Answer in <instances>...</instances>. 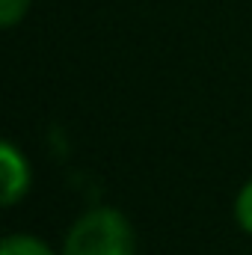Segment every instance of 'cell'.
<instances>
[{"mask_svg": "<svg viewBox=\"0 0 252 255\" xmlns=\"http://www.w3.org/2000/svg\"><path fill=\"white\" fill-rule=\"evenodd\" d=\"M60 255H136V229L125 211L95 205L68 226Z\"/></svg>", "mask_w": 252, "mask_h": 255, "instance_id": "6da1fadb", "label": "cell"}, {"mask_svg": "<svg viewBox=\"0 0 252 255\" xmlns=\"http://www.w3.org/2000/svg\"><path fill=\"white\" fill-rule=\"evenodd\" d=\"M0 172H3V196H0V205L3 208H15L18 202L27 199V193L33 187V169H30L27 154L12 139H3L0 142Z\"/></svg>", "mask_w": 252, "mask_h": 255, "instance_id": "7a4b0ae2", "label": "cell"}, {"mask_svg": "<svg viewBox=\"0 0 252 255\" xmlns=\"http://www.w3.org/2000/svg\"><path fill=\"white\" fill-rule=\"evenodd\" d=\"M0 255H60V253H54L51 244L42 241L39 235L15 232V235H6L0 241Z\"/></svg>", "mask_w": 252, "mask_h": 255, "instance_id": "3957f363", "label": "cell"}, {"mask_svg": "<svg viewBox=\"0 0 252 255\" xmlns=\"http://www.w3.org/2000/svg\"><path fill=\"white\" fill-rule=\"evenodd\" d=\"M232 214H235V223L244 235L252 238V178L238 190L235 196V205H232Z\"/></svg>", "mask_w": 252, "mask_h": 255, "instance_id": "277c9868", "label": "cell"}, {"mask_svg": "<svg viewBox=\"0 0 252 255\" xmlns=\"http://www.w3.org/2000/svg\"><path fill=\"white\" fill-rule=\"evenodd\" d=\"M30 6H33V0H0V27L3 30L18 27L27 18Z\"/></svg>", "mask_w": 252, "mask_h": 255, "instance_id": "5b68a950", "label": "cell"}]
</instances>
